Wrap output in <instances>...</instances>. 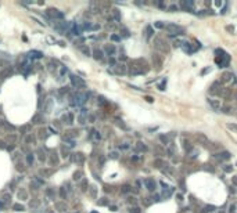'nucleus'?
I'll list each match as a JSON object with an SVG mask.
<instances>
[{
    "mask_svg": "<svg viewBox=\"0 0 237 213\" xmlns=\"http://www.w3.org/2000/svg\"><path fill=\"white\" fill-rule=\"evenodd\" d=\"M168 29H169V32H171L172 35H179V33L183 30L182 28H179V26H176V25H169Z\"/></svg>",
    "mask_w": 237,
    "mask_h": 213,
    "instance_id": "nucleus-1",
    "label": "nucleus"
},
{
    "mask_svg": "<svg viewBox=\"0 0 237 213\" xmlns=\"http://www.w3.org/2000/svg\"><path fill=\"white\" fill-rule=\"evenodd\" d=\"M14 209L15 210H24V206L22 205H14Z\"/></svg>",
    "mask_w": 237,
    "mask_h": 213,
    "instance_id": "nucleus-2",
    "label": "nucleus"
},
{
    "mask_svg": "<svg viewBox=\"0 0 237 213\" xmlns=\"http://www.w3.org/2000/svg\"><path fill=\"white\" fill-rule=\"evenodd\" d=\"M32 162H33V158L29 155V156H28V163H32Z\"/></svg>",
    "mask_w": 237,
    "mask_h": 213,
    "instance_id": "nucleus-3",
    "label": "nucleus"
}]
</instances>
